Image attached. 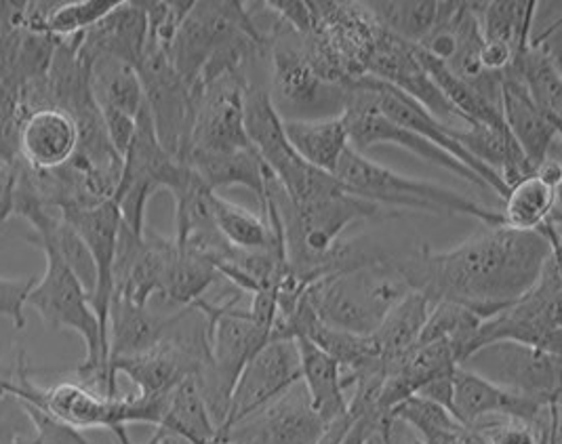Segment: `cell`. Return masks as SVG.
<instances>
[{"label":"cell","instance_id":"f35d334b","mask_svg":"<svg viewBox=\"0 0 562 444\" xmlns=\"http://www.w3.org/2000/svg\"><path fill=\"white\" fill-rule=\"evenodd\" d=\"M34 278H4L0 276V316L9 318L15 329H24L26 325V299L30 288L34 287Z\"/></svg>","mask_w":562,"mask_h":444},{"label":"cell","instance_id":"74e56055","mask_svg":"<svg viewBox=\"0 0 562 444\" xmlns=\"http://www.w3.org/2000/svg\"><path fill=\"white\" fill-rule=\"evenodd\" d=\"M119 4L121 0L55 2L43 34H49L53 38H72L78 34H85L91 27L98 26Z\"/></svg>","mask_w":562,"mask_h":444},{"label":"cell","instance_id":"ac0fdd59","mask_svg":"<svg viewBox=\"0 0 562 444\" xmlns=\"http://www.w3.org/2000/svg\"><path fill=\"white\" fill-rule=\"evenodd\" d=\"M61 217L77 230L95 263V285L89 293L91 308L98 314L103 335L108 338V320L114 299V262L121 232V210L114 201L87 209L64 210Z\"/></svg>","mask_w":562,"mask_h":444},{"label":"cell","instance_id":"b9f144b4","mask_svg":"<svg viewBox=\"0 0 562 444\" xmlns=\"http://www.w3.org/2000/svg\"><path fill=\"white\" fill-rule=\"evenodd\" d=\"M13 187H15V169H9L0 162V213L13 215Z\"/></svg>","mask_w":562,"mask_h":444},{"label":"cell","instance_id":"ffe728a7","mask_svg":"<svg viewBox=\"0 0 562 444\" xmlns=\"http://www.w3.org/2000/svg\"><path fill=\"white\" fill-rule=\"evenodd\" d=\"M502 114L514 141L537 171L552 158V148L561 137V121L546 114L510 70L502 77Z\"/></svg>","mask_w":562,"mask_h":444},{"label":"cell","instance_id":"d6986e66","mask_svg":"<svg viewBox=\"0 0 562 444\" xmlns=\"http://www.w3.org/2000/svg\"><path fill=\"white\" fill-rule=\"evenodd\" d=\"M548 407L550 405H539L527 396L504 390L463 366L453 371L449 413L468 428L504 418L522 419L533 425Z\"/></svg>","mask_w":562,"mask_h":444},{"label":"cell","instance_id":"d6a6232c","mask_svg":"<svg viewBox=\"0 0 562 444\" xmlns=\"http://www.w3.org/2000/svg\"><path fill=\"white\" fill-rule=\"evenodd\" d=\"M156 430L173 434L188 444L217 443V425L209 413L205 398L194 377L183 379L178 388L169 394L165 418Z\"/></svg>","mask_w":562,"mask_h":444},{"label":"cell","instance_id":"8992f818","mask_svg":"<svg viewBox=\"0 0 562 444\" xmlns=\"http://www.w3.org/2000/svg\"><path fill=\"white\" fill-rule=\"evenodd\" d=\"M561 255H552L533 287L481 322L474 338V350L495 341H514L561 354Z\"/></svg>","mask_w":562,"mask_h":444},{"label":"cell","instance_id":"4316f807","mask_svg":"<svg viewBox=\"0 0 562 444\" xmlns=\"http://www.w3.org/2000/svg\"><path fill=\"white\" fill-rule=\"evenodd\" d=\"M302 365V384L306 388L312 409L325 423L348 415V396L344 388L341 368L327 352L306 338L295 340Z\"/></svg>","mask_w":562,"mask_h":444},{"label":"cell","instance_id":"4fadbf2b","mask_svg":"<svg viewBox=\"0 0 562 444\" xmlns=\"http://www.w3.org/2000/svg\"><path fill=\"white\" fill-rule=\"evenodd\" d=\"M329 423L312 409L304 384L261 407L249 418L240 419L220 434L217 441L232 444H316Z\"/></svg>","mask_w":562,"mask_h":444},{"label":"cell","instance_id":"6da1fadb","mask_svg":"<svg viewBox=\"0 0 562 444\" xmlns=\"http://www.w3.org/2000/svg\"><path fill=\"white\" fill-rule=\"evenodd\" d=\"M552 255H561L559 221L539 232L485 228L447 251L422 247L396 265L432 304L453 301L491 316L533 287Z\"/></svg>","mask_w":562,"mask_h":444},{"label":"cell","instance_id":"d590c367","mask_svg":"<svg viewBox=\"0 0 562 444\" xmlns=\"http://www.w3.org/2000/svg\"><path fill=\"white\" fill-rule=\"evenodd\" d=\"M364 7L384 32L415 47L435 32L442 15V0H373Z\"/></svg>","mask_w":562,"mask_h":444},{"label":"cell","instance_id":"f1b7e54d","mask_svg":"<svg viewBox=\"0 0 562 444\" xmlns=\"http://www.w3.org/2000/svg\"><path fill=\"white\" fill-rule=\"evenodd\" d=\"M282 129L300 157L329 175L350 148L344 114L316 121H282Z\"/></svg>","mask_w":562,"mask_h":444},{"label":"cell","instance_id":"836d02e7","mask_svg":"<svg viewBox=\"0 0 562 444\" xmlns=\"http://www.w3.org/2000/svg\"><path fill=\"white\" fill-rule=\"evenodd\" d=\"M220 278L222 276L215 263L190 249L179 247L173 238V247L165 265L160 297L171 306L190 308L199 299H203L206 291Z\"/></svg>","mask_w":562,"mask_h":444},{"label":"cell","instance_id":"8fae6325","mask_svg":"<svg viewBox=\"0 0 562 444\" xmlns=\"http://www.w3.org/2000/svg\"><path fill=\"white\" fill-rule=\"evenodd\" d=\"M249 82L247 72L226 75L206 82L194 93L190 152L222 155L254 148L245 129V93Z\"/></svg>","mask_w":562,"mask_h":444},{"label":"cell","instance_id":"7a4b0ae2","mask_svg":"<svg viewBox=\"0 0 562 444\" xmlns=\"http://www.w3.org/2000/svg\"><path fill=\"white\" fill-rule=\"evenodd\" d=\"M245 293H236L224 301L199 299L194 306L206 320V343H209V366L196 379L209 413L220 428L228 418L232 392L247 363L272 338V329L261 325L249 312L240 308Z\"/></svg>","mask_w":562,"mask_h":444},{"label":"cell","instance_id":"1f68e13d","mask_svg":"<svg viewBox=\"0 0 562 444\" xmlns=\"http://www.w3.org/2000/svg\"><path fill=\"white\" fill-rule=\"evenodd\" d=\"M561 183L550 182L533 173L514 183L506 194L502 213L504 226L518 232H539L546 224L557 221Z\"/></svg>","mask_w":562,"mask_h":444},{"label":"cell","instance_id":"5bb4252c","mask_svg":"<svg viewBox=\"0 0 562 444\" xmlns=\"http://www.w3.org/2000/svg\"><path fill=\"white\" fill-rule=\"evenodd\" d=\"M302 382V365L295 340H270L243 368L232 392L224 430L279 398Z\"/></svg>","mask_w":562,"mask_h":444},{"label":"cell","instance_id":"7bdbcfd3","mask_svg":"<svg viewBox=\"0 0 562 444\" xmlns=\"http://www.w3.org/2000/svg\"><path fill=\"white\" fill-rule=\"evenodd\" d=\"M7 219H9V215H4V213H0V226H2V224H4V221H7Z\"/></svg>","mask_w":562,"mask_h":444},{"label":"cell","instance_id":"5b68a950","mask_svg":"<svg viewBox=\"0 0 562 444\" xmlns=\"http://www.w3.org/2000/svg\"><path fill=\"white\" fill-rule=\"evenodd\" d=\"M270 100L282 121L331 118L346 110L348 87L318 79L300 49V36L279 20L266 34Z\"/></svg>","mask_w":562,"mask_h":444},{"label":"cell","instance_id":"e575fe53","mask_svg":"<svg viewBox=\"0 0 562 444\" xmlns=\"http://www.w3.org/2000/svg\"><path fill=\"white\" fill-rule=\"evenodd\" d=\"M481 24V34L486 43L508 45L514 57L527 47L533 36L536 0H491L474 2Z\"/></svg>","mask_w":562,"mask_h":444},{"label":"cell","instance_id":"44dd1931","mask_svg":"<svg viewBox=\"0 0 562 444\" xmlns=\"http://www.w3.org/2000/svg\"><path fill=\"white\" fill-rule=\"evenodd\" d=\"M80 132L77 121L59 110L43 107L24 116L20 132V158L27 169L47 173L77 157Z\"/></svg>","mask_w":562,"mask_h":444},{"label":"cell","instance_id":"2e32d148","mask_svg":"<svg viewBox=\"0 0 562 444\" xmlns=\"http://www.w3.org/2000/svg\"><path fill=\"white\" fill-rule=\"evenodd\" d=\"M307 4L312 30L331 45L355 79L367 77L369 57L384 30L373 20L364 2L307 0Z\"/></svg>","mask_w":562,"mask_h":444},{"label":"cell","instance_id":"ba28073f","mask_svg":"<svg viewBox=\"0 0 562 444\" xmlns=\"http://www.w3.org/2000/svg\"><path fill=\"white\" fill-rule=\"evenodd\" d=\"M190 178L188 164L171 157L154 133L153 118L144 105L137 116V127L127 155L123 158L121 182L114 203L121 210L123 224L137 235L146 232V210L158 190L176 194Z\"/></svg>","mask_w":562,"mask_h":444},{"label":"cell","instance_id":"8d00e7d4","mask_svg":"<svg viewBox=\"0 0 562 444\" xmlns=\"http://www.w3.org/2000/svg\"><path fill=\"white\" fill-rule=\"evenodd\" d=\"M488 318L483 312L465 308L453 301H436L424 325L419 343L428 341H447L453 345L460 365L472 354L474 338L481 322Z\"/></svg>","mask_w":562,"mask_h":444},{"label":"cell","instance_id":"484cf974","mask_svg":"<svg viewBox=\"0 0 562 444\" xmlns=\"http://www.w3.org/2000/svg\"><path fill=\"white\" fill-rule=\"evenodd\" d=\"M552 32V30H550ZM531 36L527 47L512 61V75H516L531 100L546 114L561 121L562 116V77L559 55L548 43V34Z\"/></svg>","mask_w":562,"mask_h":444},{"label":"cell","instance_id":"7402d4cb","mask_svg":"<svg viewBox=\"0 0 562 444\" xmlns=\"http://www.w3.org/2000/svg\"><path fill=\"white\" fill-rule=\"evenodd\" d=\"M148 45V18L139 0L121 4L95 27L82 34L80 57H114L137 68Z\"/></svg>","mask_w":562,"mask_h":444},{"label":"cell","instance_id":"603a6c76","mask_svg":"<svg viewBox=\"0 0 562 444\" xmlns=\"http://www.w3.org/2000/svg\"><path fill=\"white\" fill-rule=\"evenodd\" d=\"M186 308L178 312H154L150 306H135L125 299H112L108 320V345L110 358L142 354L165 340L183 316Z\"/></svg>","mask_w":562,"mask_h":444},{"label":"cell","instance_id":"52a82bcc","mask_svg":"<svg viewBox=\"0 0 562 444\" xmlns=\"http://www.w3.org/2000/svg\"><path fill=\"white\" fill-rule=\"evenodd\" d=\"M247 2L203 0L194 2L178 30L167 57L188 89L196 91L201 72L215 53L243 36H261Z\"/></svg>","mask_w":562,"mask_h":444},{"label":"cell","instance_id":"83f0119b","mask_svg":"<svg viewBox=\"0 0 562 444\" xmlns=\"http://www.w3.org/2000/svg\"><path fill=\"white\" fill-rule=\"evenodd\" d=\"M390 419L409 428L417 444H488L483 430L463 425L445 407L422 396L403 400Z\"/></svg>","mask_w":562,"mask_h":444},{"label":"cell","instance_id":"cb8c5ba5","mask_svg":"<svg viewBox=\"0 0 562 444\" xmlns=\"http://www.w3.org/2000/svg\"><path fill=\"white\" fill-rule=\"evenodd\" d=\"M447 133L470 157L476 158L486 169L499 175L508 190L514 183L536 173L531 162L525 158L522 150L514 141L508 127L499 129L481 123H468V129H458L449 125Z\"/></svg>","mask_w":562,"mask_h":444},{"label":"cell","instance_id":"7c38bea8","mask_svg":"<svg viewBox=\"0 0 562 444\" xmlns=\"http://www.w3.org/2000/svg\"><path fill=\"white\" fill-rule=\"evenodd\" d=\"M341 114L346 118L350 146L360 155L375 146L392 144V146L409 150L411 155H415L435 167H440V169L458 175L463 182L472 183L481 190H488L486 183L472 169L461 164L460 160H456L445 150L436 148L435 144L426 141L417 133L409 132V129L392 123L390 118H385L384 114H380L378 107L371 102L369 93L358 84V80L348 87V104Z\"/></svg>","mask_w":562,"mask_h":444},{"label":"cell","instance_id":"f546056e","mask_svg":"<svg viewBox=\"0 0 562 444\" xmlns=\"http://www.w3.org/2000/svg\"><path fill=\"white\" fill-rule=\"evenodd\" d=\"M85 61L89 66V89L98 107L137 118L146 102L135 66L114 57H93Z\"/></svg>","mask_w":562,"mask_h":444},{"label":"cell","instance_id":"9c48e42d","mask_svg":"<svg viewBox=\"0 0 562 444\" xmlns=\"http://www.w3.org/2000/svg\"><path fill=\"white\" fill-rule=\"evenodd\" d=\"M460 366L539 405L561 402V354L514 341H495L474 350Z\"/></svg>","mask_w":562,"mask_h":444},{"label":"cell","instance_id":"9a60e30c","mask_svg":"<svg viewBox=\"0 0 562 444\" xmlns=\"http://www.w3.org/2000/svg\"><path fill=\"white\" fill-rule=\"evenodd\" d=\"M358 84L369 93L371 102L378 107L380 114H384L385 118H390L392 123H396L409 132L417 133L426 141L435 144L436 148H440L456 160H460L461 164L472 169L486 183V187L491 192L506 198L508 187H506V183L502 182V178L495 175L491 169H486L485 164H481L476 158L470 157L460 144L447 133L449 125L438 121L432 112H428L424 105L417 104L415 100H411L409 95L401 93L398 89L385 84L382 80L373 79V77H362V79H358Z\"/></svg>","mask_w":562,"mask_h":444},{"label":"cell","instance_id":"60d3db41","mask_svg":"<svg viewBox=\"0 0 562 444\" xmlns=\"http://www.w3.org/2000/svg\"><path fill=\"white\" fill-rule=\"evenodd\" d=\"M259 7L272 13L281 24L291 27L300 36L307 34L312 27V13L307 0H268L259 2Z\"/></svg>","mask_w":562,"mask_h":444},{"label":"cell","instance_id":"4dcf8cb0","mask_svg":"<svg viewBox=\"0 0 562 444\" xmlns=\"http://www.w3.org/2000/svg\"><path fill=\"white\" fill-rule=\"evenodd\" d=\"M430 310L432 301L424 293L409 291L390 312L385 314L382 325L373 333L385 371L396 365L403 356H407L419 343Z\"/></svg>","mask_w":562,"mask_h":444},{"label":"cell","instance_id":"277c9868","mask_svg":"<svg viewBox=\"0 0 562 444\" xmlns=\"http://www.w3.org/2000/svg\"><path fill=\"white\" fill-rule=\"evenodd\" d=\"M333 178L350 194L378 207L396 210H422L432 215H460L481 221L486 228L504 226L502 213L483 207L458 192L438 183L413 180L373 162L352 146L344 152Z\"/></svg>","mask_w":562,"mask_h":444},{"label":"cell","instance_id":"30bf717a","mask_svg":"<svg viewBox=\"0 0 562 444\" xmlns=\"http://www.w3.org/2000/svg\"><path fill=\"white\" fill-rule=\"evenodd\" d=\"M135 70L142 80L144 102L160 146L179 162H186L194 127L192 91L179 79L167 52L150 41Z\"/></svg>","mask_w":562,"mask_h":444},{"label":"cell","instance_id":"d4e9b609","mask_svg":"<svg viewBox=\"0 0 562 444\" xmlns=\"http://www.w3.org/2000/svg\"><path fill=\"white\" fill-rule=\"evenodd\" d=\"M188 169L199 178V182L211 192H220L224 187H247L251 190L259 201L263 203L266 196V178L268 167L259 158L256 148L236 150V152H222V155H205V152H190L186 162Z\"/></svg>","mask_w":562,"mask_h":444},{"label":"cell","instance_id":"ab89813d","mask_svg":"<svg viewBox=\"0 0 562 444\" xmlns=\"http://www.w3.org/2000/svg\"><path fill=\"white\" fill-rule=\"evenodd\" d=\"M485 432L488 444H537V434L531 423L522 419H493L479 425Z\"/></svg>","mask_w":562,"mask_h":444},{"label":"cell","instance_id":"e0dca14e","mask_svg":"<svg viewBox=\"0 0 562 444\" xmlns=\"http://www.w3.org/2000/svg\"><path fill=\"white\" fill-rule=\"evenodd\" d=\"M367 77L382 80L385 84L409 95L417 104L432 112L438 121H460L456 110L445 100L435 80L428 75L419 49L387 32H382L375 49L367 64Z\"/></svg>","mask_w":562,"mask_h":444},{"label":"cell","instance_id":"3957f363","mask_svg":"<svg viewBox=\"0 0 562 444\" xmlns=\"http://www.w3.org/2000/svg\"><path fill=\"white\" fill-rule=\"evenodd\" d=\"M409 291L396 260L385 258L350 272L321 278L307 287L310 306L321 322L357 335H373Z\"/></svg>","mask_w":562,"mask_h":444}]
</instances>
